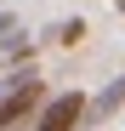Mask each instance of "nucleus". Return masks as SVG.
I'll return each instance as SVG.
<instances>
[{"mask_svg": "<svg viewBox=\"0 0 125 131\" xmlns=\"http://www.w3.org/2000/svg\"><path fill=\"white\" fill-rule=\"evenodd\" d=\"M80 40H85V17H62L51 29V46H80Z\"/></svg>", "mask_w": 125, "mask_h": 131, "instance_id": "20e7f679", "label": "nucleus"}, {"mask_svg": "<svg viewBox=\"0 0 125 131\" xmlns=\"http://www.w3.org/2000/svg\"><path fill=\"white\" fill-rule=\"evenodd\" d=\"M85 114H91V97L80 91V85H68V91H51V103L40 108V120L29 131H80Z\"/></svg>", "mask_w": 125, "mask_h": 131, "instance_id": "f257e3e1", "label": "nucleus"}, {"mask_svg": "<svg viewBox=\"0 0 125 131\" xmlns=\"http://www.w3.org/2000/svg\"><path fill=\"white\" fill-rule=\"evenodd\" d=\"M114 6H119V12H125V0H114Z\"/></svg>", "mask_w": 125, "mask_h": 131, "instance_id": "39448f33", "label": "nucleus"}, {"mask_svg": "<svg viewBox=\"0 0 125 131\" xmlns=\"http://www.w3.org/2000/svg\"><path fill=\"white\" fill-rule=\"evenodd\" d=\"M125 108V74H114L108 85H102V91L91 97V114H85V125H102V120H114Z\"/></svg>", "mask_w": 125, "mask_h": 131, "instance_id": "7ed1b4c3", "label": "nucleus"}, {"mask_svg": "<svg viewBox=\"0 0 125 131\" xmlns=\"http://www.w3.org/2000/svg\"><path fill=\"white\" fill-rule=\"evenodd\" d=\"M51 103V91H46V80H29V85H17V91L0 103V131H29L34 120H40V108Z\"/></svg>", "mask_w": 125, "mask_h": 131, "instance_id": "f03ea898", "label": "nucleus"}]
</instances>
